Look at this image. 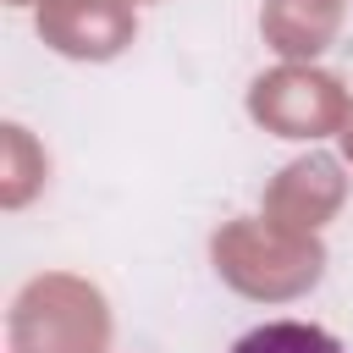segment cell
<instances>
[{
  "mask_svg": "<svg viewBox=\"0 0 353 353\" xmlns=\"http://www.w3.org/2000/svg\"><path fill=\"white\" fill-rule=\"evenodd\" d=\"M232 353H342V342L320 325H303V320H265Z\"/></svg>",
  "mask_w": 353,
  "mask_h": 353,
  "instance_id": "cell-1",
  "label": "cell"
}]
</instances>
